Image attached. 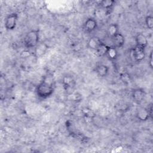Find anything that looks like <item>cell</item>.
<instances>
[{"instance_id": "obj_1", "label": "cell", "mask_w": 153, "mask_h": 153, "mask_svg": "<svg viewBox=\"0 0 153 153\" xmlns=\"http://www.w3.org/2000/svg\"><path fill=\"white\" fill-rule=\"evenodd\" d=\"M39 41V30L32 29L26 33L23 38V44L27 49L36 48Z\"/></svg>"}, {"instance_id": "obj_2", "label": "cell", "mask_w": 153, "mask_h": 153, "mask_svg": "<svg viewBox=\"0 0 153 153\" xmlns=\"http://www.w3.org/2000/svg\"><path fill=\"white\" fill-rule=\"evenodd\" d=\"M54 88L51 84L45 80L39 82L36 88V93L40 99H45L50 97L54 93Z\"/></svg>"}, {"instance_id": "obj_3", "label": "cell", "mask_w": 153, "mask_h": 153, "mask_svg": "<svg viewBox=\"0 0 153 153\" xmlns=\"http://www.w3.org/2000/svg\"><path fill=\"white\" fill-rule=\"evenodd\" d=\"M18 17V14L16 13H12L5 17L4 26L7 30H13L16 28Z\"/></svg>"}, {"instance_id": "obj_4", "label": "cell", "mask_w": 153, "mask_h": 153, "mask_svg": "<svg viewBox=\"0 0 153 153\" xmlns=\"http://www.w3.org/2000/svg\"><path fill=\"white\" fill-rule=\"evenodd\" d=\"M131 54L136 62H140L145 58V48L136 45L131 50Z\"/></svg>"}, {"instance_id": "obj_5", "label": "cell", "mask_w": 153, "mask_h": 153, "mask_svg": "<svg viewBox=\"0 0 153 153\" xmlns=\"http://www.w3.org/2000/svg\"><path fill=\"white\" fill-rule=\"evenodd\" d=\"M97 27V22L93 17H89L85 20L83 24V30L85 33H91L94 31Z\"/></svg>"}, {"instance_id": "obj_6", "label": "cell", "mask_w": 153, "mask_h": 153, "mask_svg": "<svg viewBox=\"0 0 153 153\" xmlns=\"http://www.w3.org/2000/svg\"><path fill=\"white\" fill-rule=\"evenodd\" d=\"M62 83L66 91L72 90L76 85V82L74 77L71 75H66L62 78Z\"/></svg>"}, {"instance_id": "obj_7", "label": "cell", "mask_w": 153, "mask_h": 153, "mask_svg": "<svg viewBox=\"0 0 153 153\" xmlns=\"http://www.w3.org/2000/svg\"><path fill=\"white\" fill-rule=\"evenodd\" d=\"M151 117L148 108L143 107L138 108L136 113V117L140 121H146Z\"/></svg>"}, {"instance_id": "obj_8", "label": "cell", "mask_w": 153, "mask_h": 153, "mask_svg": "<svg viewBox=\"0 0 153 153\" xmlns=\"http://www.w3.org/2000/svg\"><path fill=\"white\" fill-rule=\"evenodd\" d=\"M145 95H146L145 91H144V90L142 88L134 89L132 91V93H131V96L133 100L137 103H141L144 100L145 97Z\"/></svg>"}, {"instance_id": "obj_9", "label": "cell", "mask_w": 153, "mask_h": 153, "mask_svg": "<svg viewBox=\"0 0 153 153\" xmlns=\"http://www.w3.org/2000/svg\"><path fill=\"white\" fill-rule=\"evenodd\" d=\"M111 39L112 42L113 43L112 46L116 48L122 47L125 43V38L124 35L120 32L116 34Z\"/></svg>"}, {"instance_id": "obj_10", "label": "cell", "mask_w": 153, "mask_h": 153, "mask_svg": "<svg viewBox=\"0 0 153 153\" xmlns=\"http://www.w3.org/2000/svg\"><path fill=\"white\" fill-rule=\"evenodd\" d=\"M115 4V1L114 0H103L100 1L99 4L100 8L105 11L106 14L111 13V11L112 10Z\"/></svg>"}, {"instance_id": "obj_11", "label": "cell", "mask_w": 153, "mask_h": 153, "mask_svg": "<svg viewBox=\"0 0 153 153\" xmlns=\"http://www.w3.org/2000/svg\"><path fill=\"white\" fill-rule=\"evenodd\" d=\"M102 42H103L101 41V39L99 37L93 36L90 37L88 40L87 47L90 49L96 51Z\"/></svg>"}, {"instance_id": "obj_12", "label": "cell", "mask_w": 153, "mask_h": 153, "mask_svg": "<svg viewBox=\"0 0 153 153\" xmlns=\"http://www.w3.org/2000/svg\"><path fill=\"white\" fill-rule=\"evenodd\" d=\"M135 42L136 44V45L142 47L143 48H145L148 44V41L146 36L142 33H138L136 35Z\"/></svg>"}, {"instance_id": "obj_13", "label": "cell", "mask_w": 153, "mask_h": 153, "mask_svg": "<svg viewBox=\"0 0 153 153\" xmlns=\"http://www.w3.org/2000/svg\"><path fill=\"white\" fill-rule=\"evenodd\" d=\"M109 68L108 66L104 64H99L96 66L95 71L97 76L100 78L106 77L109 73Z\"/></svg>"}, {"instance_id": "obj_14", "label": "cell", "mask_w": 153, "mask_h": 153, "mask_svg": "<svg viewBox=\"0 0 153 153\" xmlns=\"http://www.w3.org/2000/svg\"><path fill=\"white\" fill-rule=\"evenodd\" d=\"M106 56L110 60H115L118 57L117 49L113 46H109Z\"/></svg>"}, {"instance_id": "obj_15", "label": "cell", "mask_w": 153, "mask_h": 153, "mask_svg": "<svg viewBox=\"0 0 153 153\" xmlns=\"http://www.w3.org/2000/svg\"><path fill=\"white\" fill-rule=\"evenodd\" d=\"M119 32V26L117 23H112L108 27L107 33L110 38H111Z\"/></svg>"}, {"instance_id": "obj_16", "label": "cell", "mask_w": 153, "mask_h": 153, "mask_svg": "<svg viewBox=\"0 0 153 153\" xmlns=\"http://www.w3.org/2000/svg\"><path fill=\"white\" fill-rule=\"evenodd\" d=\"M108 47H109L108 45H107L105 43L102 42L100 44V45L98 47V48L96 50V52L99 56H100V57L106 56Z\"/></svg>"}, {"instance_id": "obj_17", "label": "cell", "mask_w": 153, "mask_h": 153, "mask_svg": "<svg viewBox=\"0 0 153 153\" xmlns=\"http://www.w3.org/2000/svg\"><path fill=\"white\" fill-rule=\"evenodd\" d=\"M82 113H83V114H84V115L85 116V118L92 119L96 116V114H94L93 111L91 109H90L88 107L84 108L82 109Z\"/></svg>"}, {"instance_id": "obj_18", "label": "cell", "mask_w": 153, "mask_h": 153, "mask_svg": "<svg viewBox=\"0 0 153 153\" xmlns=\"http://www.w3.org/2000/svg\"><path fill=\"white\" fill-rule=\"evenodd\" d=\"M145 25L149 29H152L153 28V17L152 16L149 15L145 17Z\"/></svg>"}, {"instance_id": "obj_19", "label": "cell", "mask_w": 153, "mask_h": 153, "mask_svg": "<svg viewBox=\"0 0 153 153\" xmlns=\"http://www.w3.org/2000/svg\"><path fill=\"white\" fill-rule=\"evenodd\" d=\"M149 65L151 68H152V51H151L149 56Z\"/></svg>"}]
</instances>
